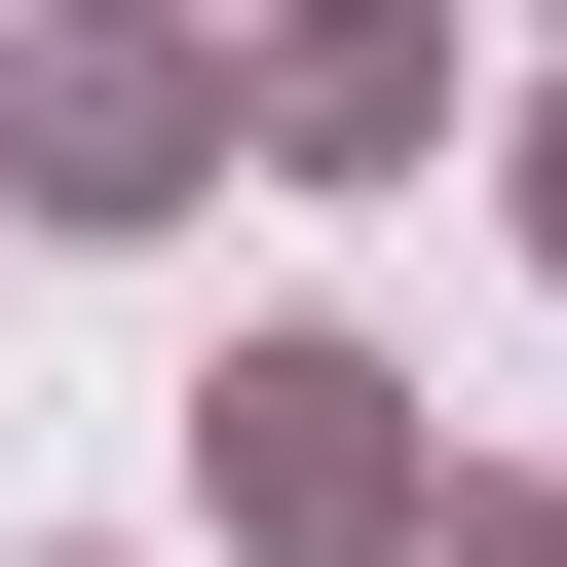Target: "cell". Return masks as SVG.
Returning <instances> with one entry per match:
<instances>
[{"label": "cell", "mask_w": 567, "mask_h": 567, "mask_svg": "<svg viewBox=\"0 0 567 567\" xmlns=\"http://www.w3.org/2000/svg\"><path fill=\"white\" fill-rule=\"evenodd\" d=\"M0 152H39L76 227H152V189L227 152V39H152V0H76V39H39V114H0Z\"/></svg>", "instance_id": "6da1fadb"}, {"label": "cell", "mask_w": 567, "mask_h": 567, "mask_svg": "<svg viewBox=\"0 0 567 567\" xmlns=\"http://www.w3.org/2000/svg\"><path fill=\"white\" fill-rule=\"evenodd\" d=\"M227 114H265V152H454V39H416V0H303Z\"/></svg>", "instance_id": "7a4b0ae2"}, {"label": "cell", "mask_w": 567, "mask_h": 567, "mask_svg": "<svg viewBox=\"0 0 567 567\" xmlns=\"http://www.w3.org/2000/svg\"><path fill=\"white\" fill-rule=\"evenodd\" d=\"M227 492H265V529H379V379L265 341V379H227Z\"/></svg>", "instance_id": "3957f363"}]
</instances>
